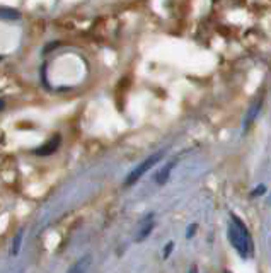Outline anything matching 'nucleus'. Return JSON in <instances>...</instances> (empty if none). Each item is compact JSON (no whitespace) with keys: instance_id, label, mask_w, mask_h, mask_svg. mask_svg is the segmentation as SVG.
Here are the masks:
<instances>
[{"instance_id":"14","label":"nucleus","mask_w":271,"mask_h":273,"mask_svg":"<svg viewBox=\"0 0 271 273\" xmlns=\"http://www.w3.org/2000/svg\"><path fill=\"white\" fill-rule=\"evenodd\" d=\"M3 108H5V103H3V101H2V99H0V111H2V109H3Z\"/></svg>"},{"instance_id":"2","label":"nucleus","mask_w":271,"mask_h":273,"mask_svg":"<svg viewBox=\"0 0 271 273\" xmlns=\"http://www.w3.org/2000/svg\"><path fill=\"white\" fill-rule=\"evenodd\" d=\"M164 156H166V152H164V150H160V152H155V154H152L150 157H147L144 163L138 164V166L135 167V169L126 176V179H124V186L135 185V183H137L138 179H140L142 176L145 174V172H148V171L152 169V167L155 166L157 163H160Z\"/></svg>"},{"instance_id":"11","label":"nucleus","mask_w":271,"mask_h":273,"mask_svg":"<svg viewBox=\"0 0 271 273\" xmlns=\"http://www.w3.org/2000/svg\"><path fill=\"white\" fill-rule=\"evenodd\" d=\"M196 227H198V225H196V224H191V225H190V229H188V234H186V238H188V239L193 238V236H195Z\"/></svg>"},{"instance_id":"16","label":"nucleus","mask_w":271,"mask_h":273,"mask_svg":"<svg viewBox=\"0 0 271 273\" xmlns=\"http://www.w3.org/2000/svg\"><path fill=\"white\" fill-rule=\"evenodd\" d=\"M0 60H2V56H0Z\"/></svg>"},{"instance_id":"4","label":"nucleus","mask_w":271,"mask_h":273,"mask_svg":"<svg viewBox=\"0 0 271 273\" xmlns=\"http://www.w3.org/2000/svg\"><path fill=\"white\" fill-rule=\"evenodd\" d=\"M152 229H154V214L147 215V218H145L144 225H142L140 232H138V236H137V243H142L145 238H148V234L152 232Z\"/></svg>"},{"instance_id":"7","label":"nucleus","mask_w":271,"mask_h":273,"mask_svg":"<svg viewBox=\"0 0 271 273\" xmlns=\"http://www.w3.org/2000/svg\"><path fill=\"white\" fill-rule=\"evenodd\" d=\"M258 111H259V103H254L251 108H249L247 116H246V120H244V128H246V130H247V128L251 127L252 121L256 120V116H258Z\"/></svg>"},{"instance_id":"3","label":"nucleus","mask_w":271,"mask_h":273,"mask_svg":"<svg viewBox=\"0 0 271 273\" xmlns=\"http://www.w3.org/2000/svg\"><path fill=\"white\" fill-rule=\"evenodd\" d=\"M60 142H62L60 135H55L51 140H49L48 143H45V145H41L39 149L34 150V154H36V156H49V154H53L56 149H58V147H60Z\"/></svg>"},{"instance_id":"10","label":"nucleus","mask_w":271,"mask_h":273,"mask_svg":"<svg viewBox=\"0 0 271 273\" xmlns=\"http://www.w3.org/2000/svg\"><path fill=\"white\" fill-rule=\"evenodd\" d=\"M0 16L3 17H17L16 10H10V9H0Z\"/></svg>"},{"instance_id":"12","label":"nucleus","mask_w":271,"mask_h":273,"mask_svg":"<svg viewBox=\"0 0 271 273\" xmlns=\"http://www.w3.org/2000/svg\"><path fill=\"white\" fill-rule=\"evenodd\" d=\"M265 190H266V188H265V185H261V186H258V188H256V190H254V191H252V193H251V195H252V196H258V195H263V193H265Z\"/></svg>"},{"instance_id":"8","label":"nucleus","mask_w":271,"mask_h":273,"mask_svg":"<svg viewBox=\"0 0 271 273\" xmlns=\"http://www.w3.org/2000/svg\"><path fill=\"white\" fill-rule=\"evenodd\" d=\"M23 236H24V232L19 231L16 234V238H14V243H12V254H14V256H17V254H19L21 243H23Z\"/></svg>"},{"instance_id":"1","label":"nucleus","mask_w":271,"mask_h":273,"mask_svg":"<svg viewBox=\"0 0 271 273\" xmlns=\"http://www.w3.org/2000/svg\"><path fill=\"white\" fill-rule=\"evenodd\" d=\"M229 239L232 243V246L237 249V253L246 260L249 256V251H251V244H249L247 239V229L235 215H232V222L229 225Z\"/></svg>"},{"instance_id":"5","label":"nucleus","mask_w":271,"mask_h":273,"mask_svg":"<svg viewBox=\"0 0 271 273\" xmlns=\"http://www.w3.org/2000/svg\"><path fill=\"white\" fill-rule=\"evenodd\" d=\"M89 263H91V256H89V254H84L80 260H77L75 263H74L72 267L69 268V272H67V273H85V270H87V267H89Z\"/></svg>"},{"instance_id":"9","label":"nucleus","mask_w":271,"mask_h":273,"mask_svg":"<svg viewBox=\"0 0 271 273\" xmlns=\"http://www.w3.org/2000/svg\"><path fill=\"white\" fill-rule=\"evenodd\" d=\"M174 249V243L172 241H169V243L166 244V247H164V253H162V256H164V260H167L169 258V254H171V251Z\"/></svg>"},{"instance_id":"6","label":"nucleus","mask_w":271,"mask_h":273,"mask_svg":"<svg viewBox=\"0 0 271 273\" xmlns=\"http://www.w3.org/2000/svg\"><path fill=\"white\" fill-rule=\"evenodd\" d=\"M174 166H176V163L172 161V163L166 164L162 169L157 172V176H155V183H157V185H166L167 179H169V176H171V171H172Z\"/></svg>"},{"instance_id":"15","label":"nucleus","mask_w":271,"mask_h":273,"mask_svg":"<svg viewBox=\"0 0 271 273\" xmlns=\"http://www.w3.org/2000/svg\"><path fill=\"white\" fill-rule=\"evenodd\" d=\"M270 203H271V196H270Z\"/></svg>"},{"instance_id":"13","label":"nucleus","mask_w":271,"mask_h":273,"mask_svg":"<svg viewBox=\"0 0 271 273\" xmlns=\"http://www.w3.org/2000/svg\"><path fill=\"white\" fill-rule=\"evenodd\" d=\"M190 273H198V268H196V265H193V267L190 268Z\"/></svg>"}]
</instances>
